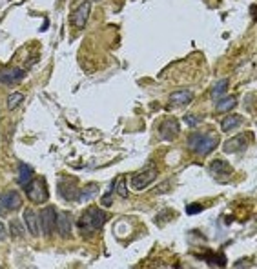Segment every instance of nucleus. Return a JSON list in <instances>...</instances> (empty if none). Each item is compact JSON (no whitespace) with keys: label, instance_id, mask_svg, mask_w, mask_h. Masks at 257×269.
<instances>
[{"label":"nucleus","instance_id":"2eb2a0df","mask_svg":"<svg viewBox=\"0 0 257 269\" xmlns=\"http://www.w3.org/2000/svg\"><path fill=\"white\" fill-rule=\"evenodd\" d=\"M31 178H33V169H31V166L20 162L19 164V175H17V182H19L22 187H26V186L31 182Z\"/></svg>","mask_w":257,"mask_h":269},{"label":"nucleus","instance_id":"6ab92c4d","mask_svg":"<svg viewBox=\"0 0 257 269\" xmlns=\"http://www.w3.org/2000/svg\"><path fill=\"white\" fill-rule=\"evenodd\" d=\"M226 89H228V79L219 80L217 84H215V87L211 89V99H213V100H219L224 95V93H226Z\"/></svg>","mask_w":257,"mask_h":269},{"label":"nucleus","instance_id":"423d86ee","mask_svg":"<svg viewBox=\"0 0 257 269\" xmlns=\"http://www.w3.org/2000/svg\"><path fill=\"white\" fill-rule=\"evenodd\" d=\"M22 206V197L19 191H6L0 193V213H9V211L19 209Z\"/></svg>","mask_w":257,"mask_h":269},{"label":"nucleus","instance_id":"5701e85b","mask_svg":"<svg viewBox=\"0 0 257 269\" xmlns=\"http://www.w3.org/2000/svg\"><path fill=\"white\" fill-rule=\"evenodd\" d=\"M9 235L15 236V238H22L24 236V226L19 220H11L9 224Z\"/></svg>","mask_w":257,"mask_h":269},{"label":"nucleus","instance_id":"bb28decb","mask_svg":"<svg viewBox=\"0 0 257 269\" xmlns=\"http://www.w3.org/2000/svg\"><path fill=\"white\" fill-rule=\"evenodd\" d=\"M7 238V229L6 226H4V222H0V242H4Z\"/></svg>","mask_w":257,"mask_h":269},{"label":"nucleus","instance_id":"7ed1b4c3","mask_svg":"<svg viewBox=\"0 0 257 269\" xmlns=\"http://www.w3.org/2000/svg\"><path fill=\"white\" fill-rule=\"evenodd\" d=\"M57 209L53 206L42 207L39 213V224H40V233L46 236H51L57 229Z\"/></svg>","mask_w":257,"mask_h":269},{"label":"nucleus","instance_id":"a878e982","mask_svg":"<svg viewBox=\"0 0 257 269\" xmlns=\"http://www.w3.org/2000/svg\"><path fill=\"white\" fill-rule=\"evenodd\" d=\"M203 211V206H197V204H190V206H186V213L188 215H197Z\"/></svg>","mask_w":257,"mask_h":269},{"label":"nucleus","instance_id":"b1692460","mask_svg":"<svg viewBox=\"0 0 257 269\" xmlns=\"http://www.w3.org/2000/svg\"><path fill=\"white\" fill-rule=\"evenodd\" d=\"M100 204H102V207H110V206L113 204V191H108L104 197H102Z\"/></svg>","mask_w":257,"mask_h":269},{"label":"nucleus","instance_id":"aec40b11","mask_svg":"<svg viewBox=\"0 0 257 269\" xmlns=\"http://www.w3.org/2000/svg\"><path fill=\"white\" fill-rule=\"evenodd\" d=\"M22 102H24V95L17 91V93H11V95L7 97V104L6 105H7V109H9V111H15V109L22 104Z\"/></svg>","mask_w":257,"mask_h":269},{"label":"nucleus","instance_id":"f257e3e1","mask_svg":"<svg viewBox=\"0 0 257 269\" xmlns=\"http://www.w3.org/2000/svg\"><path fill=\"white\" fill-rule=\"evenodd\" d=\"M108 218H110L108 213H104L102 209H97V207H92V209L84 211V215L79 218L77 226H79V229L86 235V233H92V231H99L106 224Z\"/></svg>","mask_w":257,"mask_h":269},{"label":"nucleus","instance_id":"6e6552de","mask_svg":"<svg viewBox=\"0 0 257 269\" xmlns=\"http://www.w3.org/2000/svg\"><path fill=\"white\" fill-rule=\"evenodd\" d=\"M181 131V125H179L177 118H166L163 120V124L159 125V138L163 140H173Z\"/></svg>","mask_w":257,"mask_h":269},{"label":"nucleus","instance_id":"1a4fd4ad","mask_svg":"<svg viewBox=\"0 0 257 269\" xmlns=\"http://www.w3.org/2000/svg\"><path fill=\"white\" fill-rule=\"evenodd\" d=\"M24 226L26 229L31 233V236H39L40 235V224H39V213L31 207L24 209Z\"/></svg>","mask_w":257,"mask_h":269},{"label":"nucleus","instance_id":"20e7f679","mask_svg":"<svg viewBox=\"0 0 257 269\" xmlns=\"http://www.w3.org/2000/svg\"><path fill=\"white\" fill-rule=\"evenodd\" d=\"M26 195L33 204H44L49 197L47 193V184L44 178H35L26 186Z\"/></svg>","mask_w":257,"mask_h":269},{"label":"nucleus","instance_id":"ddd939ff","mask_svg":"<svg viewBox=\"0 0 257 269\" xmlns=\"http://www.w3.org/2000/svg\"><path fill=\"white\" fill-rule=\"evenodd\" d=\"M59 195L66 200H73L77 197V180H73V178L59 180Z\"/></svg>","mask_w":257,"mask_h":269},{"label":"nucleus","instance_id":"dca6fc26","mask_svg":"<svg viewBox=\"0 0 257 269\" xmlns=\"http://www.w3.org/2000/svg\"><path fill=\"white\" fill-rule=\"evenodd\" d=\"M241 124H243V117H241V115H230V117L223 118V122H221V129L226 133V131H232V129L239 127Z\"/></svg>","mask_w":257,"mask_h":269},{"label":"nucleus","instance_id":"393cba45","mask_svg":"<svg viewBox=\"0 0 257 269\" xmlns=\"http://www.w3.org/2000/svg\"><path fill=\"white\" fill-rule=\"evenodd\" d=\"M185 122L190 125V127H197V125L201 124V118L193 117V115H188V117H185Z\"/></svg>","mask_w":257,"mask_h":269},{"label":"nucleus","instance_id":"39448f33","mask_svg":"<svg viewBox=\"0 0 257 269\" xmlns=\"http://www.w3.org/2000/svg\"><path fill=\"white\" fill-rule=\"evenodd\" d=\"M155 178H157V169H155L153 166L144 167V169H140L139 173H135V175L132 177V189L133 191H144L148 186L155 182Z\"/></svg>","mask_w":257,"mask_h":269},{"label":"nucleus","instance_id":"4be33fe9","mask_svg":"<svg viewBox=\"0 0 257 269\" xmlns=\"http://www.w3.org/2000/svg\"><path fill=\"white\" fill-rule=\"evenodd\" d=\"M112 189L119 195V197H122V198H128V189H126V180H124V177H119L115 182H113V186H112Z\"/></svg>","mask_w":257,"mask_h":269},{"label":"nucleus","instance_id":"f3484780","mask_svg":"<svg viewBox=\"0 0 257 269\" xmlns=\"http://www.w3.org/2000/svg\"><path fill=\"white\" fill-rule=\"evenodd\" d=\"M210 173L217 178L219 175H230V166L226 164L224 160H213L210 164Z\"/></svg>","mask_w":257,"mask_h":269},{"label":"nucleus","instance_id":"9b49d317","mask_svg":"<svg viewBox=\"0 0 257 269\" xmlns=\"http://www.w3.org/2000/svg\"><path fill=\"white\" fill-rule=\"evenodd\" d=\"M24 77H26V73L20 67H6V69L0 71V82L2 84H17Z\"/></svg>","mask_w":257,"mask_h":269},{"label":"nucleus","instance_id":"f8f14e48","mask_svg":"<svg viewBox=\"0 0 257 269\" xmlns=\"http://www.w3.org/2000/svg\"><path fill=\"white\" fill-rule=\"evenodd\" d=\"M246 147H248V140H246L244 135H235L234 138L226 140L223 144L224 153H241L244 151Z\"/></svg>","mask_w":257,"mask_h":269},{"label":"nucleus","instance_id":"f03ea898","mask_svg":"<svg viewBox=\"0 0 257 269\" xmlns=\"http://www.w3.org/2000/svg\"><path fill=\"white\" fill-rule=\"evenodd\" d=\"M188 145L193 153H197L201 157L210 155L219 145V138L215 135H205V133H191L188 138Z\"/></svg>","mask_w":257,"mask_h":269},{"label":"nucleus","instance_id":"412c9836","mask_svg":"<svg viewBox=\"0 0 257 269\" xmlns=\"http://www.w3.org/2000/svg\"><path fill=\"white\" fill-rule=\"evenodd\" d=\"M97 184H92L84 187V189H80V195H79V202H88V200H92L95 195H97Z\"/></svg>","mask_w":257,"mask_h":269},{"label":"nucleus","instance_id":"9d476101","mask_svg":"<svg viewBox=\"0 0 257 269\" xmlns=\"http://www.w3.org/2000/svg\"><path fill=\"white\" fill-rule=\"evenodd\" d=\"M71 226H73V220H71V215L66 213V211H62L57 215V231H59V235L62 238H70L71 236Z\"/></svg>","mask_w":257,"mask_h":269},{"label":"nucleus","instance_id":"0eeeda50","mask_svg":"<svg viewBox=\"0 0 257 269\" xmlns=\"http://www.w3.org/2000/svg\"><path fill=\"white\" fill-rule=\"evenodd\" d=\"M90 13H92V0H84L71 13V24L77 27V29H84L86 22L90 19Z\"/></svg>","mask_w":257,"mask_h":269},{"label":"nucleus","instance_id":"a211bd4d","mask_svg":"<svg viewBox=\"0 0 257 269\" xmlns=\"http://www.w3.org/2000/svg\"><path fill=\"white\" fill-rule=\"evenodd\" d=\"M235 104H237L235 97H221V99L217 100V111L219 113L230 111V109H234V107H235Z\"/></svg>","mask_w":257,"mask_h":269},{"label":"nucleus","instance_id":"4468645a","mask_svg":"<svg viewBox=\"0 0 257 269\" xmlns=\"http://www.w3.org/2000/svg\"><path fill=\"white\" fill-rule=\"evenodd\" d=\"M193 100V93L188 89H181V91H173L170 95V104L171 105H186Z\"/></svg>","mask_w":257,"mask_h":269}]
</instances>
